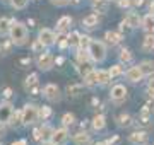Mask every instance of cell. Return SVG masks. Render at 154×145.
I'll return each instance as SVG.
<instances>
[{"label":"cell","mask_w":154,"mask_h":145,"mask_svg":"<svg viewBox=\"0 0 154 145\" xmlns=\"http://www.w3.org/2000/svg\"><path fill=\"white\" fill-rule=\"evenodd\" d=\"M9 38H11V43L16 46H24L28 43L29 33H28V26L24 22H19V21H12L11 31H9Z\"/></svg>","instance_id":"cell-1"},{"label":"cell","mask_w":154,"mask_h":145,"mask_svg":"<svg viewBox=\"0 0 154 145\" xmlns=\"http://www.w3.org/2000/svg\"><path fill=\"white\" fill-rule=\"evenodd\" d=\"M88 51L94 63H103L106 60V45L103 41H99V39H93L91 41Z\"/></svg>","instance_id":"cell-2"},{"label":"cell","mask_w":154,"mask_h":145,"mask_svg":"<svg viewBox=\"0 0 154 145\" xmlns=\"http://www.w3.org/2000/svg\"><path fill=\"white\" fill-rule=\"evenodd\" d=\"M38 109L34 104H26V106L21 109V118H22V125L24 126H29L39 120V114H38Z\"/></svg>","instance_id":"cell-3"},{"label":"cell","mask_w":154,"mask_h":145,"mask_svg":"<svg viewBox=\"0 0 154 145\" xmlns=\"http://www.w3.org/2000/svg\"><path fill=\"white\" fill-rule=\"evenodd\" d=\"M55 65V56L48 53V51H43V53H39L38 60H36V67L41 70V72H50L51 68Z\"/></svg>","instance_id":"cell-4"},{"label":"cell","mask_w":154,"mask_h":145,"mask_svg":"<svg viewBox=\"0 0 154 145\" xmlns=\"http://www.w3.org/2000/svg\"><path fill=\"white\" fill-rule=\"evenodd\" d=\"M43 96L50 101V102H58V101L62 99V90L57 84H51V82H50V84H46L43 87Z\"/></svg>","instance_id":"cell-5"},{"label":"cell","mask_w":154,"mask_h":145,"mask_svg":"<svg viewBox=\"0 0 154 145\" xmlns=\"http://www.w3.org/2000/svg\"><path fill=\"white\" fill-rule=\"evenodd\" d=\"M127 94H128V90H127L125 85H122V84H115L110 89V99L113 102H116V104L123 102L127 99Z\"/></svg>","instance_id":"cell-6"},{"label":"cell","mask_w":154,"mask_h":145,"mask_svg":"<svg viewBox=\"0 0 154 145\" xmlns=\"http://www.w3.org/2000/svg\"><path fill=\"white\" fill-rule=\"evenodd\" d=\"M69 138H70V135H69L67 126H62V128H55V130H53L50 142H53L55 145H67Z\"/></svg>","instance_id":"cell-7"},{"label":"cell","mask_w":154,"mask_h":145,"mask_svg":"<svg viewBox=\"0 0 154 145\" xmlns=\"http://www.w3.org/2000/svg\"><path fill=\"white\" fill-rule=\"evenodd\" d=\"M38 39L43 43L45 46H53V45H57V34H55V31H51V29H48V28L39 29Z\"/></svg>","instance_id":"cell-8"},{"label":"cell","mask_w":154,"mask_h":145,"mask_svg":"<svg viewBox=\"0 0 154 145\" xmlns=\"http://www.w3.org/2000/svg\"><path fill=\"white\" fill-rule=\"evenodd\" d=\"M14 106H12V102L9 101H4V102H0V123H4V125H9L11 121L12 114H14Z\"/></svg>","instance_id":"cell-9"},{"label":"cell","mask_w":154,"mask_h":145,"mask_svg":"<svg viewBox=\"0 0 154 145\" xmlns=\"http://www.w3.org/2000/svg\"><path fill=\"white\" fill-rule=\"evenodd\" d=\"M125 78L130 82V84H137V82H140L146 75H144V72H142V68L139 67V65H135V67H130L128 70H127L125 73Z\"/></svg>","instance_id":"cell-10"},{"label":"cell","mask_w":154,"mask_h":145,"mask_svg":"<svg viewBox=\"0 0 154 145\" xmlns=\"http://www.w3.org/2000/svg\"><path fill=\"white\" fill-rule=\"evenodd\" d=\"M128 144L130 145H146L149 140V135L146 132H134V133L128 135Z\"/></svg>","instance_id":"cell-11"},{"label":"cell","mask_w":154,"mask_h":145,"mask_svg":"<svg viewBox=\"0 0 154 145\" xmlns=\"http://www.w3.org/2000/svg\"><path fill=\"white\" fill-rule=\"evenodd\" d=\"M72 140H74V145H93V138H91V135L88 133V132H77L74 137H72Z\"/></svg>","instance_id":"cell-12"},{"label":"cell","mask_w":154,"mask_h":145,"mask_svg":"<svg viewBox=\"0 0 154 145\" xmlns=\"http://www.w3.org/2000/svg\"><path fill=\"white\" fill-rule=\"evenodd\" d=\"M123 21H125V22L128 24L132 29H137V28H140V26H142V17L139 16L137 12H128Z\"/></svg>","instance_id":"cell-13"},{"label":"cell","mask_w":154,"mask_h":145,"mask_svg":"<svg viewBox=\"0 0 154 145\" xmlns=\"http://www.w3.org/2000/svg\"><path fill=\"white\" fill-rule=\"evenodd\" d=\"M82 26L86 29H94L99 26V16L98 14H89L82 19Z\"/></svg>","instance_id":"cell-14"},{"label":"cell","mask_w":154,"mask_h":145,"mask_svg":"<svg viewBox=\"0 0 154 145\" xmlns=\"http://www.w3.org/2000/svg\"><path fill=\"white\" fill-rule=\"evenodd\" d=\"M142 51L144 53H152L154 51V33H147L142 39Z\"/></svg>","instance_id":"cell-15"},{"label":"cell","mask_w":154,"mask_h":145,"mask_svg":"<svg viewBox=\"0 0 154 145\" xmlns=\"http://www.w3.org/2000/svg\"><path fill=\"white\" fill-rule=\"evenodd\" d=\"M140 28L146 31V33H154V14L149 12L142 17V26Z\"/></svg>","instance_id":"cell-16"},{"label":"cell","mask_w":154,"mask_h":145,"mask_svg":"<svg viewBox=\"0 0 154 145\" xmlns=\"http://www.w3.org/2000/svg\"><path fill=\"white\" fill-rule=\"evenodd\" d=\"M91 126H93L94 132H101V130H105V126H106L105 114H96V116L93 118V121H91Z\"/></svg>","instance_id":"cell-17"},{"label":"cell","mask_w":154,"mask_h":145,"mask_svg":"<svg viewBox=\"0 0 154 145\" xmlns=\"http://www.w3.org/2000/svg\"><path fill=\"white\" fill-rule=\"evenodd\" d=\"M110 4H111L110 0H93V9H94V12H98V14H106Z\"/></svg>","instance_id":"cell-18"},{"label":"cell","mask_w":154,"mask_h":145,"mask_svg":"<svg viewBox=\"0 0 154 145\" xmlns=\"http://www.w3.org/2000/svg\"><path fill=\"white\" fill-rule=\"evenodd\" d=\"M72 24V17L70 16H62L57 22V33H65L67 29L70 28Z\"/></svg>","instance_id":"cell-19"},{"label":"cell","mask_w":154,"mask_h":145,"mask_svg":"<svg viewBox=\"0 0 154 145\" xmlns=\"http://www.w3.org/2000/svg\"><path fill=\"white\" fill-rule=\"evenodd\" d=\"M82 89H84V82H75V84H70L67 87V94L69 97H79V96L82 94Z\"/></svg>","instance_id":"cell-20"},{"label":"cell","mask_w":154,"mask_h":145,"mask_svg":"<svg viewBox=\"0 0 154 145\" xmlns=\"http://www.w3.org/2000/svg\"><path fill=\"white\" fill-rule=\"evenodd\" d=\"M105 39H106V43L111 46H115L118 45L122 41V34L120 33H116V31H106L105 33Z\"/></svg>","instance_id":"cell-21"},{"label":"cell","mask_w":154,"mask_h":145,"mask_svg":"<svg viewBox=\"0 0 154 145\" xmlns=\"http://www.w3.org/2000/svg\"><path fill=\"white\" fill-rule=\"evenodd\" d=\"M96 75H98V84L99 85H106L108 82H110L111 75H110V70H103V68H99V70H96Z\"/></svg>","instance_id":"cell-22"},{"label":"cell","mask_w":154,"mask_h":145,"mask_svg":"<svg viewBox=\"0 0 154 145\" xmlns=\"http://www.w3.org/2000/svg\"><path fill=\"white\" fill-rule=\"evenodd\" d=\"M84 85H86V87H91V89L96 87V85H99L98 84V75H96V70H91V72L84 77Z\"/></svg>","instance_id":"cell-23"},{"label":"cell","mask_w":154,"mask_h":145,"mask_svg":"<svg viewBox=\"0 0 154 145\" xmlns=\"http://www.w3.org/2000/svg\"><path fill=\"white\" fill-rule=\"evenodd\" d=\"M132 60H134L132 51L128 50V48H122L120 53H118V61L120 63H132Z\"/></svg>","instance_id":"cell-24"},{"label":"cell","mask_w":154,"mask_h":145,"mask_svg":"<svg viewBox=\"0 0 154 145\" xmlns=\"http://www.w3.org/2000/svg\"><path fill=\"white\" fill-rule=\"evenodd\" d=\"M81 36H82V34H79L77 31H72L70 34H67V45L70 46V48H79Z\"/></svg>","instance_id":"cell-25"},{"label":"cell","mask_w":154,"mask_h":145,"mask_svg":"<svg viewBox=\"0 0 154 145\" xmlns=\"http://www.w3.org/2000/svg\"><path fill=\"white\" fill-rule=\"evenodd\" d=\"M139 67L142 68V72H144V75H146V77H147V75H152V73H154V61H151V60L140 61V63H139Z\"/></svg>","instance_id":"cell-26"},{"label":"cell","mask_w":154,"mask_h":145,"mask_svg":"<svg viewBox=\"0 0 154 145\" xmlns=\"http://www.w3.org/2000/svg\"><path fill=\"white\" fill-rule=\"evenodd\" d=\"M53 130H55V128H51L50 125H46V123H45L43 126L39 128V135H41V140H43V142H50V138H51V133H53Z\"/></svg>","instance_id":"cell-27"},{"label":"cell","mask_w":154,"mask_h":145,"mask_svg":"<svg viewBox=\"0 0 154 145\" xmlns=\"http://www.w3.org/2000/svg\"><path fill=\"white\" fill-rule=\"evenodd\" d=\"M77 70H79V73H81V77H86L91 70H94L93 65H91V61H81L79 65H77Z\"/></svg>","instance_id":"cell-28"},{"label":"cell","mask_w":154,"mask_h":145,"mask_svg":"<svg viewBox=\"0 0 154 145\" xmlns=\"http://www.w3.org/2000/svg\"><path fill=\"white\" fill-rule=\"evenodd\" d=\"M38 73H29L28 77H26V82H24V89H33V87H36L38 85Z\"/></svg>","instance_id":"cell-29"},{"label":"cell","mask_w":154,"mask_h":145,"mask_svg":"<svg viewBox=\"0 0 154 145\" xmlns=\"http://www.w3.org/2000/svg\"><path fill=\"white\" fill-rule=\"evenodd\" d=\"M11 26H12V21H11V19H7V17H0V36L9 34V31H11Z\"/></svg>","instance_id":"cell-30"},{"label":"cell","mask_w":154,"mask_h":145,"mask_svg":"<svg viewBox=\"0 0 154 145\" xmlns=\"http://www.w3.org/2000/svg\"><path fill=\"white\" fill-rule=\"evenodd\" d=\"M62 125L63 126H74L75 125V114L74 113H65L62 116Z\"/></svg>","instance_id":"cell-31"},{"label":"cell","mask_w":154,"mask_h":145,"mask_svg":"<svg viewBox=\"0 0 154 145\" xmlns=\"http://www.w3.org/2000/svg\"><path fill=\"white\" fill-rule=\"evenodd\" d=\"M151 114H152V109H151V106L149 104H146V106L142 108V111H140V123H146L151 120Z\"/></svg>","instance_id":"cell-32"},{"label":"cell","mask_w":154,"mask_h":145,"mask_svg":"<svg viewBox=\"0 0 154 145\" xmlns=\"http://www.w3.org/2000/svg\"><path fill=\"white\" fill-rule=\"evenodd\" d=\"M125 73V68H123V63H116V65H111L110 68V75L111 77H120Z\"/></svg>","instance_id":"cell-33"},{"label":"cell","mask_w":154,"mask_h":145,"mask_svg":"<svg viewBox=\"0 0 154 145\" xmlns=\"http://www.w3.org/2000/svg\"><path fill=\"white\" fill-rule=\"evenodd\" d=\"M38 114H39V120H41V121H46V120L51 116V108L50 106H41L38 109Z\"/></svg>","instance_id":"cell-34"},{"label":"cell","mask_w":154,"mask_h":145,"mask_svg":"<svg viewBox=\"0 0 154 145\" xmlns=\"http://www.w3.org/2000/svg\"><path fill=\"white\" fill-rule=\"evenodd\" d=\"M9 125L16 126V128H19V126H24V125H22V118H21V111H16L14 114H12V118H11V121H9Z\"/></svg>","instance_id":"cell-35"},{"label":"cell","mask_w":154,"mask_h":145,"mask_svg":"<svg viewBox=\"0 0 154 145\" xmlns=\"http://www.w3.org/2000/svg\"><path fill=\"white\" fill-rule=\"evenodd\" d=\"M116 120H118V125H120V126H130V125H132V118H130V114H127V113L120 114Z\"/></svg>","instance_id":"cell-36"},{"label":"cell","mask_w":154,"mask_h":145,"mask_svg":"<svg viewBox=\"0 0 154 145\" xmlns=\"http://www.w3.org/2000/svg\"><path fill=\"white\" fill-rule=\"evenodd\" d=\"M29 4V0H11V5L16 9V10H22V9H26Z\"/></svg>","instance_id":"cell-37"},{"label":"cell","mask_w":154,"mask_h":145,"mask_svg":"<svg viewBox=\"0 0 154 145\" xmlns=\"http://www.w3.org/2000/svg\"><path fill=\"white\" fill-rule=\"evenodd\" d=\"M57 46L67 48V33H57Z\"/></svg>","instance_id":"cell-38"},{"label":"cell","mask_w":154,"mask_h":145,"mask_svg":"<svg viewBox=\"0 0 154 145\" xmlns=\"http://www.w3.org/2000/svg\"><path fill=\"white\" fill-rule=\"evenodd\" d=\"M91 41H93V38H89V36H81V41H79V50H88L89 45H91Z\"/></svg>","instance_id":"cell-39"},{"label":"cell","mask_w":154,"mask_h":145,"mask_svg":"<svg viewBox=\"0 0 154 145\" xmlns=\"http://www.w3.org/2000/svg\"><path fill=\"white\" fill-rule=\"evenodd\" d=\"M43 48H45V45L39 41V39H36L33 43V51H39V53H43Z\"/></svg>","instance_id":"cell-40"},{"label":"cell","mask_w":154,"mask_h":145,"mask_svg":"<svg viewBox=\"0 0 154 145\" xmlns=\"http://www.w3.org/2000/svg\"><path fill=\"white\" fill-rule=\"evenodd\" d=\"M50 2H51L55 7H65V5L70 4V0H50Z\"/></svg>","instance_id":"cell-41"},{"label":"cell","mask_w":154,"mask_h":145,"mask_svg":"<svg viewBox=\"0 0 154 145\" xmlns=\"http://www.w3.org/2000/svg\"><path fill=\"white\" fill-rule=\"evenodd\" d=\"M147 92H149V96L154 99V77L149 80V84H147Z\"/></svg>","instance_id":"cell-42"},{"label":"cell","mask_w":154,"mask_h":145,"mask_svg":"<svg viewBox=\"0 0 154 145\" xmlns=\"http://www.w3.org/2000/svg\"><path fill=\"white\" fill-rule=\"evenodd\" d=\"M118 5L123 7V9H128V7L132 5V0H120V2H118Z\"/></svg>","instance_id":"cell-43"},{"label":"cell","mask_w":154,"mask_h":145,"mask_svg":"<svg viewBox=\"0 0 154 145\" xmlns=\"http://www.w3.org/2000/svg\"><path fill=\"white\" fill-rule=\"evenodd\" d=\"M11 145H28V140H24V138H21V140H16V142H12Z\"/></svg>","instance_id":"cell-44"},{"label":"cell","mask_w":154,"mask_h":145,"mask_svg":"<svg viewBox=\"0 0 154 145\" xmlns=\"http://www.w3.org/2000/svg\"><path fill=\"white\" fill-rule=\"evenodd\" d=\"M11 96H12V89L7 87V89L4 90V97H5V99H11Z\"/></svg>","instance_id":"cell-45"},{"label":"cell","mask_w":154,"mask_h":145,"mask_svg":"<svg viewBox=\"0 0 154 145\" xmlns=\"http://www.w3.org/2000/svg\"><path fill=\"white\" fill-rule=\"evenodd\" d=\"M33 137H34V140H41V135H39V128H36L33 132Z\"/></svg>","instance_id":"cell-46"},{"label":"cell","mask_w":154,"mask_h":145,"mask_svg":"<svg viewBox=\"0 0 154 145\" xmlns=\"http://www.w3.org/2000/svg\"><path fill=\"white\" fill-rule=\"evenodd\" d=\"M149 12L154 14V0H151V4H149Z\"/></svg>","instance_id":"cell-47"},{"label":"cell","mask_w":154,"mask_h":145,"mask_svg":"<svg viewBox=\"0 0 154 145\" xmlns=\"http://www.w3.org/2000/svg\"><path fill=\"white\" fill-rule=\"evenodd\" d=\"M134 4H135L137 7H140V5L144 4V0H134Z\"/></svg>","instance_id":"cell-48"},{"label":"cell","mask_w":154,"mask_h":145,"mask_svg":"<svg viewBox=\"0 0 154 145\" xmlns=\"http://www.w3.org/2000/svg\"><path fill=\"white\" fill-rule=\"evenodd\" d=\"M4 135V123H0V137Z\"/></svg>","instance_id":"cell-49"},{"label":"cell","mask_w":154,"mask_h":145,"mask_svg":"<svg viewBox=\"0 0 154 145\" xmlns=\"http://www.w3.org/2000/svg\"><path fill=\"white\" fill-rule=\"evenodd\" d=\"M96 145H111V144H108V142H98Z\"/></svg>","instance_id":"cell-50"},{"label":"cell","mask_w":154,"mask_h":145,"mask_svg":"<svg viewBox=\"0 0 154 145\" xmlns=\"http://www.w3.org/2000/svg\"><path fill=\"white\" fill-rule=\"evenodd\" d=\"M41 145H55V144H53V142H43Z\"/></svg>","instance_id":"cell-51"},{"label":"cell","mask_w":154,"mask_h":145,"mask_svg":"<svg viewBox=\"0 0 154 145\" xmlns=\"http://www.w3.org/2000/svg\"><path fill=\"white\" fill-rule=\"evenodd\" d=\"M81 0H70V4H79Z\"/></svg>","instance_id":"cell-52"},{"label":"cell","mask_w":154,"mask_h":145,"mask_svg":"<svg viewBox=\"0 0 154 145\" xmlns=\"http://www.w3.org/2000/svg\"><path fill=\"white\" fill-rule=\"evenodd\" d=\"M110 2H116V4H118V2H120V0H110Z\"/></svg>","instance_id":"cell-53"}]
</instances>
